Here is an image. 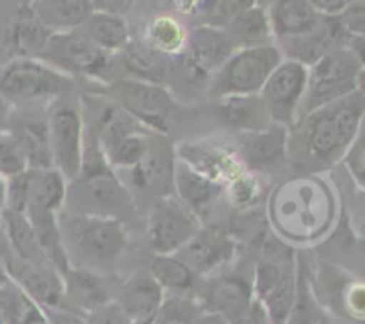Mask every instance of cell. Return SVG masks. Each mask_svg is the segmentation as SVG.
<instances>
[{"label":"cell","instance_id":"cell-1","mask_svg":"<svg viewBox=\"0 0 365 324\" xmlns=\"http://www.w3.org/2000/svg\"><path fill=\"white\" fill-rule=\"evenodd\" d=\"M364 117L365 98L359 91L299 117L294 135H289V153L294 164L307 171L334 166L359 137Z\"/></svg>","mask_w":365,"mask_h":324},{"label":"cell","instance_id":"cell-2","mask_svg":"<svg viewBox=\"0 0 365 324\" xmlns=\"http://www.w3.org/2000/svg\"><path fill=\"white\" fill-rule=\"evenodd\" d=\"M59 228L68 258L75 253L77 258L88 263L82 269L106 274L103 267L113 266L127 248L125 223L113 217L70 214L66 219H59Z\"/></svg>","mask_w":365,"mask_h":324},{"label":"cell","instance_id":"cell-3","mask_svg":"<svg viewBox=\"0 0 365 324\" xmlns=\"http://www.w3.org/2000/svg\"><path fill=\"white\" fill-rule=\"evenodd\" d=\"M73 89V77L34 57H20L0 68V95L11 103L56 102Z\"/></svg>","mask_w":365,"mask_h":324},{"label":"cell","instance_id":"cell-4","mask_svg":"<svg viewBox=\"0 0 365 324\" xmlns=\"http://www.w3.org/2000/svg\"><path fill=\"white\" fill-rule=\"evenodd\" d=\"M362 70V61L351 48L335 50L321 57L309 68V84L299 107L298 120L359 91V77Z\"/></svg>","mask_w":365,"mask_h":324},{"label":"cell","instance_id":"cell-5","mask_svg":"<svg viewBox=\"0 0 365 324\" xmlns=\"http://www.w3.org/2000/svg\"><path fill=\"white\" fill-rule=\"evenodd\" d=\"M107 96L127 110L146 130L157 135H166L171 121L178 114L177 100L166 85L135 78H114L109 82Z\"/></svg>","mask_w":365,"mask_h":324},{"label":"cell","instance_id":"cell-6","mask_svg":"<svg viewBox=\"0 0 365 324\" xmlns=\"http://www.w3.org/2000/svg\"><path fill=\"white\" fill-rule=\"evenodd\" d=\"M284 61L277 45L237 50L210 78V93L225 96H257L274 68Z\"/></svg>","mask_w":365,"mask_h":324},{"label":"cell","instance_id":"cell-7","mask_svg":"<svg viewBox=\"0 0 365 324\" xmlns=\"http://www.w3.org/2000/svg\"><path fill=\"white\" fill-rule=\"evenodd\" d=\"M50 66L64 71L70 77L82 75L88 78L113 82V70L116 66V56L102 52L93 45L81 28L68 32H53L48 39L45 52L39 56Z\"/></svg>","mask_w":365,"mask_h":324},{"label":"cell","instance_id":"cell-8","mask_svg":"<svg viewBox=\"0 0 365 324\" xmlns=\"http://www.w3.org/2000/svg\"><path fill=\"white\" fill-rule=\"evenodd\" d=\"M46 116H48L53 169L59 171L70 184L77 180L82 166V150H84L82 110L77 103L63 96L52 102Z\"/></svg>","mask_w":365,"mask_h":324},{"label":"cell","instance_id":"cell-9","mask_svg":"<svg viewBox=\"0 0 365 324\" xmlns=\"http://www.w3.org/2000/svg\"><path fill=\"white\" fill-rule=\"evenodd\" d=\"M237 52L228 32L214 25L200 23L187 32L184 52L173 57L180 64L187 80L205 82L221 70Z\"/></svg>","mask_w":365,"mask_h":324},{"label":"cell","instance_id":"cell-10","mask_svg":"<svg viewBox=\"0 0 365 324\" xmlns=\"http://www.w3.org/2000/svg\"><path fill=\"white\" fill-rule=\"evenodd\" d=\"M202 228L195 214L175 196L153 202L146 219V239L153 255H177Z\"/></svg>","mask_w":365,"mask_h":324},{"label":"cell","instance_id":"cell-11","mask_svg":"<svg viewBox=\"0 0 365 324\" xmlns=\"http://www.w3.org/2000/svg\"><path fill=\"white\" fill-rule=\"evenodd\" d=\"M309 84V66L298 61L284 59L269 75L259 93L260 102L269 114L271 123L294 127L299 107Z\"/></svg>","mask_w":365,"mask_h":324},{"label":"cell","instance_id":"cell-12","mask_svg":"<svg viewBox=\"0 0 365 324\" xmlns=\"http://www.w3.org/2000/svg\"><path fill=\"white\" fill-rule=\"evenodd\" d=\"M78 196H82V202L86 205L93 207L88 216L113 217V219H120L121 223H125L121 216L134 212L135 207L130 191L116 177V171L70 182L66 199L78 198Z\"/></svg>","mask_w":365,"mask_h":324},{"label":"cell","instance_id":"cell-13","mask_svg":"<svg viewBox=\"0 0 365 324\" xmlns=\"http://www.w3.org/2000/svg\"><path fill=\"white\" fill-rule=\"evenodd\" d=\"M84 130L98 139L102 148L134 134H152L107 95H82Z\"/></svg>","mask_w":365,"mask_h":324},{"label":"cell","instance_id":"cell-14","mask_svg":"<svg viewBox=\"0 0 365 324\" xmlns=\"http://www.w3.org/2000/svg\"><path fill=\"white\" fill-rule=\"evenodd\" d=\"M253 292L262 301L273 324H284L296 298V263L259 260L253 266Z\"/></svg>","mask_w":365,"mask_h":324},{"label":"cell","instance_id":"cell-15","mask_svg":"<svg viewBox=\"0 0 365 324\" xmlns=\"http://www.w3.org/2000/svg\"><path fill=\"white\" fill-rule=\"evenodd\" d=\"M52 34L38 20L31 2L20 4L16 16L0 23V68L20 57L39 59Z\"/></svg>","mask_w":365,"mask_h":324},{"label":"cell","instance_id":"cell-16","mask_svg":"<svg viewBox=\"0 0 365 324\" xmlns=\"http://www.w3.org/2000/svg\"><path fill=\"white\" fill-rule=\"evenodd\" d=\"M255 299L253 278L246 273H223L210 276L200 287L196 301L205 312L220 313L234 323Z\"/></svg>","mask_w":365,"mask_h":324},{"label":"cell","instance_id":"cell-17","mask_svg":"<svg viewBox=\"0 0 365 324\" xmlns=\"http://www.w3.org/2000/svg\"><path fill=\"white\" fill-rule=\"evenodd\" d=\"M11 281L43 310H68L63 276L52 266H34L11 255L4 260Z\"/></svg>","mask_w":365,"mask_h":324},{"label":"cell","instance_id":"cell-18","mask_svg":"<svg viewBox=\"0 0 365 324\" xmlns=\"http://www.w3.org/2000/svg\"><path fill=\"white\" fill-rule=\"evenodd\" d=\"M175 157L203 177L227 187L232 180L245 173L237 152L230 146L212 141H184L173 150Z\"/></svg>","mask_w":365,"mask_h":324},{"label":"cell","instance_id":"cell-19","mask_svg":"<svg viewBox=\"0 0 365 324\" xmlns=\"http://www.w3.org/2000/svg\"><path fill=\"white\" fill-rule=\"evenodd\" d=\"M66 306L71 312L86 317L114 301L121 281L113 274L95 273V271L70 267L63 274Z\"/></svg>","mask_w":365,"mask_h":324},{"label":"cell","instance_id":"cell-20","mask_svg":"<svg viewBox=\"0 0 365 324\" xmlns=\"http://www.w3.org/2000/svg\"><path fill=\"white\" fill-rule=\"evenodd\" d=\"M239 242L230 231L217 224L202 226L198 234L177 253L200 278L212 274L234 260Z\"/></svg>","mask_w":365,"mask_h":324},{"label":"cell","instance_id":"cell-21","mask_svg":"<svg viewBox=\"0 0 365 324\" xmlns=\"http://www.w3.org/2000/svg\"><path fill=\"white\" fill-rule=\"evenodd\" d=\"M235 152L250 173L278 167L289 157V128L271 123L264 130L239 134Z\"/></svg>","mask_w":365,"mask_h":324},{"label":"cell","instance_id":"cell-22","mask_svg":"<svg viewBox=\"0 0 365 324\" xmlns=\"http://www.w3.org/2000/svg\"><path fill=\"white\" fill-rule=\"evenodd\" d=\"M9 134L20 146L29 169H52L48 116L36 110H14L9 120Z\"/></svg>","mask_w":365,"mask_h":324},{"label":"cell","instance_id":"cell-23","mask_svg":"<svg viewBox=\"0 0 365 324\" xmlns=\"http://www.w3.org/2000/svg\"><path fill=\"white\" fill-rule=\"evenodd\" d=\"M175 152L168 148L164 135H152L145 159L130 169V184L135 191L155 196V199L173 196Z\"/></svg>","mask_w":365,"mask_h":324},{"label":"cell","instance_id":"cell-24","mask_svg":"<svg viewBox=\"0 0 365 324\" xmlns=\"http://www.w3.org/2000/svg\"><path fill=\"white\" fill-rule=\"evenodd\" d=\"M173 187L182 205L187 207L200 223H203L209 217L216 203L225 194L223 184H217V182L210 180V178L196 173L192 167L178 160L177 157H175Z\"/></svg>","mask_w":365,"mask_h":324},{"label":"cell","instance_id":"cell-25","mask_svg":"<svg viewBox=\"0 0 365 324\" xmlns=\"http://www.w3.org/2000/svg\"><path fill=\"white\" fill-rule=\"evenodd\" d=\"M164 299L166 292L163 291V287L157 283L148 269H141L121 281L114 301L121 306L132 323H146L153 320Z\"/></svg>","mask_w":365,"mask_h":324},{"label":"cell","instance_id":"cell-26","mask_svg":"<svg viewBox=\"0 0 365 324\" xmlns=\"http://www.w3.org/2000/svg\"><path fill=\"white\" fill-rule=\"evenodd\" d=\"M116 59L135 80L164 85L173 73V57L157 52L145 39H130Z\"/></svg>","mask_w":365,"mask_h":324},{"label":"cell","instance_id":"cell-27","mask_svg":"<svg viewBox=\"0 0 365 324\" xmlns=\"http://www.w3.org/2000/svg\"><path fill=\"white\" fill-rule=\"evenodd\" d=\"M267 16L278 41L302 38L312 32L321 21V14L307 0H278L267 7Z\"/></svg>","mask_w":365,"mask_h":324},{"label":"cell","instance_id":"cell-28","mask_svg":"<svg viewBox=\"0 0 365 324\" xmlns=\"http://www.w3.org/2000/svg\"><path fill=\"white\" fill-rule=\"evenodd\" d=\"M234 41L235 48H255V46L273 45L274 36L271 28L266 7L257 2H248L225 27Z\"/></svg>","mask_w":365,"mask_h":324},{"label":"cell","instance_id":"cell-29","mask_svg":"<svg viewBox=\"0 0 365 324\" xmlns=\"http://www.w3.org/2000/svg\"><path fill=\"white\" fill-rule=\"evenodd\" d=\"M68 182L57 169H32L31 194H29L25 217L36 216H59L61 209L66 203Z\"/></svg>","mask_w":365,"mask_h":324},{"label":"cell","instance_id":"cell-30","mask_svg":"<svg viewBox=\"0 0 365 324\" xmlns=\"http://www.w3.org/2000/svg\"><path fill=\"white\" fill-rule=\"evenodd\" d=\"M148 271L166 296L196 299L202 287V278L178 255H153Z\"/></svg>","mask_w":365,"mask_h":324},{"label":"cell","instance_id":"cell-31","mask_svg":"<svg viewBox=\"0 0 365 324\" xmlns=\"http://www.w3.org/2000/svg\"><path fill=\"white\" fill-rule=\"evenodd\" d=\"M216 114L239 134L264 130L271 125L266 107L257 96H225L216 102Z\"/></svg>","mask_w":365,"mask_h":324},{"label":"cell","instance_id":"cell-32","mask_svg":"<svg viewBox=\"0 0 365 324\" xmlns=\"http://www.w3.org/2000/svg\"><path fill=\"white\" fill-rule=\"evenodd\" d=\"M0 224H2L7 242H9L11 251L16 258L27 263H34V266H52L39 244L34 228L24 214L2 209L0 210Z\"/></svg>","mask_w":365,"mask_h":324},{"label":"cell","instance_id":"cell-33","mask_svg":"<svg viewBox=\"0 0 365 324\" xmlns=\"http://www.w3.org/2000/svg\"><path fill=\"white\" fill-rule=\"evenodd\" d=\"M31 6L38 20L50 32L81 28L93 13V4L89 0H39L31 2Z\"/></svg>","mask_w":365,"mask_h":324},{"label":"cell","instance_id":"cell-34","mask_svg":"<svg viewBox=\"0 0 365 324\" xmlns=\"http://www.w3.org/2000/svg\"><path fill=\"white\" fill-rule=\"evenodd\" d=\"M81 31L93 45L109 56H118L132 39L125 18L106 11H93Z\"/></svg>","mask_w":365,"mask_h":324},{"label":"cell","instance_id":"cell-35","mask_svg":"<svg viewBox=\"0 0 365 324\" xmlns=\"http://www.w3.org/2000/svg\"><path fill=\"white\" fill-rule=\"evenodd\" d=\"M0 323L50 324L45 310L36 305L14 281L0 285Z\"/></svg>","mask_w":365,"mask_h":324},{"label":"cell","instance_id":"cell-36","mask_svg":"<svg viewBox=\"0 0 365 324\" xmlns=\"http://www.w3.org/2000/svg\"><path fill=\"white\" fill-rule=\"evenodd\" d=\"M324 312L317 303L305 262L296 263V298L284 324H321Z\"/></svg>","mask_w":365,"mask_h":324},{"label":"cell","instance_id":"cell-37","mask_svg":"<svg viewBox=\"0 0 365 324\" xmlns=\"http://www.w3.org/2000/svg\"><path fill=\"white\" fill-rule=\"evenodd\" d=\"M143 39L157 52L177 57L178 53L184 52L187 32L177 18L170 16V14H159L148 23Z\"/></svg>","mask_w":365,"mask_h":324},{"label":"cell","instance_id":"cell-38","mask_svg":"<svg viewBox=\"0 0 365 324\" xmlns=\"http://www.w3.org/2000/svg\"><path fill=\"white\" fill-rule=\"evenodd\" d=\"M153 134H134L127 135V137L120 139L114 145L107 146L106 152L107 160H109L110 167L116 169H128L138 166L143 159L146 157L150 150V142H152Z\"/></svg>","mask_w":365,"mask_h":324},{"label":"cell","instance_id":"cell-39","mask_svg":"<svg viewBox=\"0 0 365 324\" xmlns=\"http://www.w3.org/2000/svg\"><path fill=\"white\" fill-rule=\"evenodd\" d=\"M202 312L198 301L192 298L166 296L152 324H192Z\"/></svg>","mask_w":365,"mask_h":324},{"label":"cell","instance_id":"cell-40","mask_svg":"<svg viewBox=\"0 0 365 324\" xmlns=\"http://www.w3.org/2000/svg\"><path fill=\"white\" fill-rule=\"evenodd\" d=\"M225 192L230 198L232 205L241 210V212H245V210L255 209L260 196H262V185H260L259 178L255 174L245 171L225 187Z\"/></svg>","mask_w":365,"mask_h":324},{"label":"cell","instance_id":"cell-41","mask_svg":"<svg viewBox=\"0 0 365 324\" xmlns=\"http://www.w3.org/2000/svg\"><path fill=\"white\" fill-rule=\"evenodd\" d=\"M27 160L9 132L0 135V177L13 178L27 171Z\"/></svg>","mask_w":365,"mask_h":324},{"label":"cell","instance_id":"cell-42","mask_svg":"<svg viewBox=\"0 0 365 324\" xmlns=\"http://www.w3.org/2000/svg\"><path fill=\"white\" fill-rule=\"evenodd\" d=\"M339 20L344 25L351 39L360 38V36L365 38V2H349L344 13L339 16Z\"/></svg>","mask_w":365,"mask_h":324},{"label":"cell","instance_id":"cell-43","mask_svg":"<svg viewBox=\"0 0 365 324\" xmlns=\"http://www.w3.org/2000/svg\"><path fill=\"white\" fill-rule=\"evenodd\" d=\"M127 313L121 310L116 301L107 303L106 306L98 308L96 312L89 313L84 317V324H130Z\"/></svg>","mask_w":365,"mask_h":324},{"label":"cell","instance_id":"cell-44","mask_svg":"<svg viewBox=\"0 0 365 324\" xmlns=\"http://www.w3.org/2000/svg\"><path fill=\"white\" fill-rule=\"evenodd\" d=\"M232 324H273V323H271V317L269 313H267L266 306L262 305L260 299L255 298L252 303H250L248 308H246L245 312H242Z\"/></svg>","mask_w":365,"mask_h":324},{"label":"cell","instance_id":"cell-45","mask_svg":"<svg viewBox=\"0 0 365 324\" xmlns=\"http://www.w3.org/2000/svg\"><path fill=\"white\" fill-rule=\"evenodd\" d=\"M348 308L359 319H365V285H355L348 292Z\"/></svg>","mask_w":365,"mask_h":324},{"label":"cell","instance_id":"cell-46","mask_svg":"<svg viewBox=\"0 0 365 324\" xmlns=\"http://www.w3.org/2000/svg\"><path fill=\"white\" fill-rule=\"evenodd\" d=\"M50 324H84V317L71 310H45Z\"/></svg>","mask_w":365,"mask_h":324},{"label":"cell","instance_id":"cell-47","mask_svg":"<svg viewBox=\"0 0 365 324\" xmlns=\"http://www.w3.org/2000/svg\"><path fill=\"white\" fill-rule=\"evenodd\" d=\"M314 7H316L317 13L321 14V16H341L342 13L346 11V7L349 6V2H330V0H314Z\"/></svg>","mask_w":365,"mask_h":324},{"label":"cell","instance_id":"cell-48","mask_svg":"<svg viewBox=\"0 0 365 324\" xmlns=\"http://www.w3.org/2000/svg\"><path fill=\"white\" fill-rule=\"evenodd\" d=\"M11 114H13V103L0 95V135L9 132Z\"/></svg>","mask_w":365,"mask_h":324},{"label":"cell","instance_id":"cell-49","mask_svg":"<svg viewBox=\"0 0 365 324\" xmlns=\"http://www.w3.org/2000/svg\"><path fill=\"white\" fill-rule=\"evenodd\" d=\"M192 324H232V323L227 319V317L220 315V313L205 312V310H202Z\"/></svg>","mask_w":365,"mask_h":324},{"label":"cell","instance_id":"cell-50","mask_svg":"<svg viewBox=\"0 0 365 324\" xmlns=\"http://www.w3.org/2000/svg\"><path fill=\"white\" fill-rule=\"evenodd\" d=\"M6 207V180L0 177V210Z\"/></svg>","mask_w":365,"mask_h":324},{"label":"cell","instance_id":"cell-51","mask_svg":"<svg viewBox=\"0 0 365 324\" xmlns=\"http://www.w3.org/2000/svg\"><path fill=\"white\" fill-rule=\"evenodd\" d=\"M359 93H362L364 98H365V68L360 71V77H359Z\"/></svg>","mask_w":365,"mask_h":324},{"label":"cell","instance_id":"cell-52","mask_svg":"<svg viewBox=\"0 0 365 324\" xmlns=\"http://www.w3.org/2000/svg\"><path fill=\"white\" fill-rule=\"evenodd\" d=\"M6 281H9V276H7V271L6 267H4L2 260H0V285H4Z\"/></svg>","mask_w":365,"mask_h":324},{"label":"cell","instance_id":"cell-53","mask_svg":"<svg viewBox=\"0 0 365 324\" xmlns=\"http://www.w3.org/2000/svg\"><path fill=\"white\" fill-rule=\"evenodd\" d=\"M321 324H334V320H331L330 317H328L327 313H324V315H323V319H321Z\"/></svg>","mask_w":365,"mask_h":324},{"label":"cell","instance_id":"cell-54","mask_svg":"<svg viewBox=\"0 0 365 324\" xmlns=\"http://www.w3.org/2000/svg\"><path fill=\"white\" fill-rule=\"evenodd\" d=\"M0 324H2V323H0Z\"/></svg>","mask_w":365,"mask_h":324}]
</instances>
